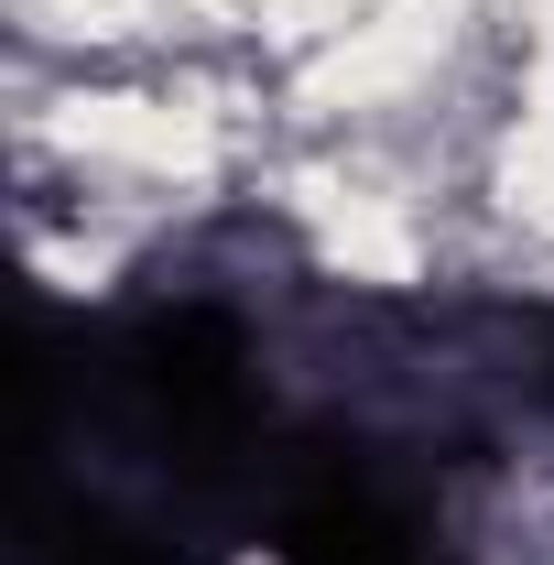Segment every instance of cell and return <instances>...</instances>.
<instances>
[{"label":"cell","instance_id":"6da1fadb","mask_svg":"<svg viewBox=\"0 0 554 565\" xmlns=\"http://www.w3.org/2000/svg\"><path fill=\"white\" fill-rule=\"evenodd\" d=\"M131 403L141 424L185 457V468H217L239 435H251V338L217 316V305H185V316H152L131 338Z\"/></svg>","mask_w":554,"mask_h":565},{"label":"cell","instance_id":"7a4b0ae2","mask_svg":"<svg viewBox=\"0 0 554 565\" xmlns=\"http://www.w3.org/2000/svg\"><path fill=\"white\" fill-rule=\"evenodd\" d=\"M273 565H414V522L370 479H305L273 511Z\"/></svg>","mask_w":554,"mask_h":565},{"label":"cell","instance_id":"3957f363","mask_svg":"<svg viewBox=\"0 0 554 565\" xmlns=\"http://www.w3.org/2000/svg\"><path fill=\"white\" fill-rule=\"evenodd\" d=\"M33 565H174V555L152 533H131V522H109V511H44Z\"/></svg>","mask_w":554,"mask_h":565}]
</instances>
